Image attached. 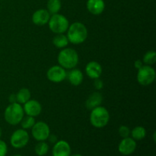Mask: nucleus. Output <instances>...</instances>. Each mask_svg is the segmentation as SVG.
Here are the masks:
<instances>
[{
    "mask_svg": "<svg viewBox=\"0 0 156 156\" xmlns=\"http://www.w3.org/2000/svg\"><path fill=\"white\" fill-rule=\"evenodd\" d=\"M2 128L1 126H0V138H1L2 136Z\"/></svg>",
    "mask_w": 156,
    "mask_h": 156,
    "instance_id": "nucleus-32",
    "label": "nucleus"
},
{
    "mask_svg": "<svg viewBox=\"0 0 156 156\" xmlns=\"http://www.w3.org/2000/svg\"><path fill=\"white\" fill-rule=\"evenodd\" d=\"M94 84H93V85H94V88H95L96 90H101L102 88H104V82L103 81L101 80V79H100L99 78H98V79H94Z\"/></svg>",
    "mask_w": 156,
    "mask_h": 156,
    "instance_id": "nucleus-27",
    "label": "nucleus"
},
{
    "mask_svg": "<svg viewBox=\"0 0 156 156\" xmlns=\"http://www.w3.org/2000/svg\"><path fill=\"white\" fill-rule=\"evenodd\" d=\"M67 73L60 66H53L47 72V78L49 81L54 83L62 82L66 79Z\"/></svg>",
    "mask_w": 156,
    "mask_h": 156,
    "instance_id": "nucleus-9",
    "label": "nucleus"
},
{
    "mask_svg": "<svg viewBox=\"0 0 156 156\" xmlns=\"http://www.w3.org/2000/svg\"><path fill=\"white\" fill-rule=\"evenodd\" d=\"M50 134L49 125L44 121H39L34 123L31 128V135L35 140L38 142L46 141Z\"/></svg>",
    "mask_w": 156,
    "mask_h": 156,
    "instance_id": "nucleus-8",
    "label": "nucleus"
},
{
    "mask_svg": "<svg viewBox=\"0 0 156 156\" xmlns=\"http://www.w3.org/2000/svg\"><path fill=\"white\" fill-rule=\"evenodd\" d=\"M70 156H83V155H81V154H74V155H72Z\"/></svg>",
    "mask_w": 156,
    "mask_h": 156,
    "instance_id": "nucleus-31",
    "label": "nucleus"
},
{
    "mask_svg": "<svg viewBox=\"0 0 156 156\" xmlns=\"http://www.w3.org/2000/svg\"><path fill=\"white\" fill-rule=\"evenodd\" d=\"M24 117L23 107L21 104L15 102L10 103L4 111V119L9 124L15 126L21 123Z\"/></svg>",
    "mask_w": 156,
    "mask_h": 156,
    "instance_id": "nucleus-3",
    "label": "nucleus"
},
{
    "mask_svg": "<svg viewBox=\"0 0 156 156\" xmlns=\"http://www.w3.org/2000/svg\"><path fill=\"white\" fill-rule=\"evenodd\" d=\"M136 142L132 137L123 138L118 146V151L123 155H130L136 149Z\"/></svg>",
    "mask_w": 156,
    "mask_h": 156,
    "instance_id": "nucleus-10",
    "label": "nucleus"
},
{
    "mask_svg": "<svg viewBox=\"0 0 156 156\" xmlns=\"http://www.w3.org/2000/svg\"><path fill=\"white\" fill-rule=\"evenodd\" d=\"M90 123L94 127L101 129L108 125L110 120L109 111L103 106H98L91 111Z\"/></svg>",
    "mask_w": 156,
    "mask_h": 156,
    "instance_id": "nucleus-4",
    "label": "nucleus"
},
{
    "mask_svg": "<svg viewBox=\"0 0 156 156\" xmlns=\"http://www.w3.org/2000/svg\"><path fill=\"white\" fill-rule=\"evenodd\" d=\"M13 156H22V155H13Z\"/></svg>",
    "mask_w": 156,
    "mask_h": 156,
    "instance_id": "nucleus-33",
    "label": "nucleus"
},
{
    "mask_svg": "<svg viewBox=\"0 0 156 156\" xmlns=\"http://www.w3.org/2000/svg\"><path fill=\"white\" fill-rule=\"evenodd\" d=\"M102 101H103L102 94L98 91H94L88 98L85 102V106L87 109L91 111L94 108L100 106Z\"/></svg>",
    "mask_w": 156,
    "mask_h": 156,
    "instance_id": "nucleus-17",
    "label": "nucleus"
},
{
    "mask_svg": "<svg viewBox=\"0 0 156 156\" xmlns=\"http://www.w3.org/2000/svg\"><path fill=\"white\" fill-rule=\"evenodd\" d=\"M47 11L50 15L59 13L62 7V3L60 0H48L47 2Z\"/></svg>",
    "mask_w": 156,
    "mask_h": 156,
    "instance_id": "nucleus-21",
    "label": "nucleus"
},
{
    "mask_svg": "<svg viewBox=\"0 0 156 156\" xmlns=\"http://www.w3.org/2000/svg\"><path fill=\"white\" fill-rule=\"evenodd\" d=\"M130 129L127 126H120V128L118 129V133L119 135L122 137V138H126V137H129L130 135Z\"/></svg>",
    "mask_w": 156,
    "mask_h": 156,
    "instance_id": "nucleus-25",
    "label": "nucleus"
},
{
    "mask_svg": "<svg viewBox=\"0 0 156 156\" xmlns=\"http://www.w3.org/2000/svg\"><path fill=\"white\" fill-rule=\"evenodd\" d=\"M143 62L145 65L152 66L156 62V52L155 50H149L143 56Z\"/></svg>",
    "mask_w": 156,
    "mask_h": 156,
    "instance_id": "nucleus-23",
    "label": "nucleus"
},
{
    "mask_svg": "<svg viewBox=\"0 0 156 156\" xmlns=\"http://www.w3.org/2000/svg\"><path fill=\"white\" fill-rule=\"evenodd\" d=\"M66 79L70 84L74 86H79L83 82V73L79 69H72L66 75Z\"/></svg>",
    "mask_w": 156,
    "mask_h": 156,
    "instance_id": "nucleus-16",
    "label": "nucleus"
},
{
    "mask_svg": "<svg viewBox=\"0 0 156 156\" xmlns=\"http://www.w3.org/2000/svg\"><path fill=\"white\" fill-rule=\"evenodd\" d=\"M8 152V146L5 142L0 140V156H6Z\"/></svg>",
    "mask_w": 156,
    "mask_h": 156,
    "instance_id": "nucleus-26",
    "label": "nucleus"
},
{
    "mask_svg": "<svg viewBox=\"0 0 156 156\" xmlns=\"http://www.w3.org/2000/svg\"><path fill=\"white\" fill-rule=\"evenodd\" d=\"M69 41L68 37L64 34H58L53 38V44L58 49H63L68 46Z\"/></svg>",
    "mask_w": 156,
    "mask_h": 156,
    "instance_id": "nucleus-18",
    "label": "nucleus"
},
{
    "mask_svg": "<svg viewBox=\"0 0 156 156\" xmlns=\"http://www.w3.org/2000/svg\"><path fill=\"white\" fill-rule=\"evenodd\" d=\"M143 65H144V63H143V60H140V59H136V60L135 61V62H134V66H135V68L137 70L140 69Z\"/></svg>",
    "mask_w": 156,
    "mask_h": 156,
    "instance_id": "nucleus-28",
    "label": "nucleus"
},
{
    "mask_svg": "<svg viewBox=\"0 0 156 156\" xmlns=\"http://www.w3.org/2000/svg\"><path fill=\"white\" fill-rule=\"evenodd\" d=\"M48 26L50 30L56 34H64L68 30L69 21L63 15L59 13L54 14L50 16L48 21Z\"/></svg>",
    "mask_w": 156,
    "mask_h": 156,
    "instance_id": "nucleus-5",
    "label": "nucleus"
},
{
    "mask_svg": "<svg viewBox=\"0 0 156 156\" xmlns=\"http://www.w3.org/2000/svg\"><path fill=\"white\" fill-rule=\"evenodd\" d=\"M131 137L136 141L143 140L146 136V130L143 126H138L134 127L130 132Z\"/></svg>",
    "mask_w": 156,
    "mask_h": 156,
    "instance_id": "nucleus-20",
    "label": "nucleus"
},
{
    "mask_svg": "<svg viewBox=\"0 0 156 156\" xmlns=\"http://www.w3.org/2000/svg\"><path fill=\"white\" fill-rule=\"evenodd\" d=\"M35 122V117H30V116H27L25 117H23V119L21 121V125L22 129H31L32 126L34 125Z\"/></svg>",
    "mask_w": 156,
    "mask_h": 156,
    "instance_id": "nucleus-24",
    "label": "nucleus"
},
{
    "mask_svg": "<svg viewBox=\"0 0 156 156\" xmlns=\"http://www.w3.org/2000/svg\"><path fill=\"white\" fill-rule=\"evenodd\" d=\"M47 140L50 141V143H53V144H55V143L58 141L57 137H56V136L54 135V134H50V136H49V137Z\"/></svg>",
    "mask_w": 156,
    "mask_h": 156,
    "instance_id": "nucleus-29",
    "label": "nucleus"
},
{
    "mask_svg": "<svg viewBox=\"0 0 156 156\" xmlns=\"http://www.w3.org/2000/svg\"><path fill=\"white\" fill-rule=\"evenodd\" d=\"M50 14L47 9H38L35 11L31 17L32 22L37 26H44L48 24L50 18Z\"/></svg>",
    "mask_w": 156,
    "mask_h": 156,
    "instance_id": "nucleus-13",
    "label": "nucleus"
},
{
    "mask_svg": "<svg viewBox=\"0 0 156 156\" xmlns=\"http://www.w3.org/2000/svg\"><path fill=\"white\" fill-rule=\"evenodd\" d=\"M86 7L88 12L94 15H101L105 9L104 0H88Z\"/></svg>",
    "mask_w": 156,
    "mask_h": 156,
    "instance_id": "nucleus-15",
    "label": "nucleus"
},
{
    "mask_svg": "<svg viewBox=\"0 0 156 156\" xmlns=\"http://www.w3.org/2000/svg\"><path fill=\"white\" fill-rule=\"evenodd\" d=\"M85 73L91 79L100 78L102 74L101 65L96 61H91L88 62L85 66Z\"/></svg>",
    "mask_w": 156,
    "mask_h": 156,
    "instance_id": "nucleus-14",
    "label": "nucleus"
},
{
    "mask_svg": "<svg viewBox=\"0 0 156 156\" xmlns=\"http://www.w3.org/2000/svg\"><path fill=\"white\" fill-rule=\"evenodd\" d=\"M23 110H24V114L27 116L36 117L41 114L42 111V106L38 101L30 99L24 104Z\"/></svg>",
    "mask_w": 156,
    "mask_h": 156,
    "instance_id": "nucleus-11",
    "label": "nucleus"
},
{
    "mask_svg": "<svg viewBox=\"0 0 156 156\" xmlns=\"http://www.w3.org/2000/svg\"><path fill=\"white\" fill-rule=\"evenodd\" d=\"M156 73L155 69L151 66L143 65L137 73V82L143 86H148L155 80Z\"/></svg>",
    "mask_w": 156,
    "mask_h": 156,
    "instance_id": "nucleus-6",
    "label": "nucleus"
},
{
    "mask_svg": "<svg viewBox=\"0 0 156 156\" xmlns=\"http://www.w3.org/2000/svg\"><path fill=\"white\" fill-rule=\"evenodd\" d=\"M9 101L10 103H15V102H17L16 94H11V95L9 97Z\"/></svg>",
    "mask_w": 156,
    "mask_h": 156,
    "instance_id": "nucleus-30",
    "label": "nucleus"
},
{
    "mask_svg": "<svg viewBox=\"0 0 156 156\" xmlns=\"http://www.w3.org/2000/svg\"><path fill=\"white\" fill-rule=\"evenodd\" d=\"M79 54L77 51L73 48L62 49L57 56L59 65L65 69H72L76 68L79 63Z\"/></svg>",
    "mask_w": 156,
    "mask_h": 156,
    "instance_id": "nucleus-2",
    "label": "nucleus"
},
{
    "mask_svg": "<svg viewBox=\"0 0 156 156\" xmlns=\"http://www.w3.org/2000/svg\"><path fill=\"white\" fill-rule=\"evenodd\" d=\"M30 136L26 129H18L14 131L10 137L11 146L15 149H22L28 143Z\"/></svg>",
    "mask_w": 156,
    "mask_h": 156,
    "instance_id": "nucleus-7",
    "label": "nucleus"
},
{
    "mask_svg": "<svg viewBox=\"0 0 156 156\" xmlns=\"http://www.w3.org/2000/svg\"><path fill=\"white\" fill-rule=\"evenodd\" d=\"M49 151V145L45 141L38 142L34 147V152L38 156H44Z\"/></svg>",
    "mask_w": 156,
    "mask_h": 156,
    "instance_id": "nucleus-22",
    "label": "nucleus"
},
{
    "mask_svg": "<svg viewBox=\"0 0 156 156\" xmlns=\"http://www.w3.org/2000/svg\"><path fill=\"white\" fill-rule=\"evenodd\" d=\"M88 29L85 24L82 22H73L69 24L67 30V37L71 44L78 45L86 41L88 37Z\"/></svg>",
    "mask_w": 156,
    "mask_h": 156,
    "instance_id": "nucleus-1",
    "label": "nucleus"
},
{
    "mask_svg": "<svg viewBox=\"0 0 156 156\" xmlns=\"http://www.w3.org/2000/svg\"><path fill=\"white\" fill-rule=\"evenodd\" d=\"M31 97V94L28 88H22L18 91L16 94L17 102L21 105H24V103L29 101Z\"/></svg>",
    "mask_w": 156,
    "mask_h": 156,
    "instance_id": "nucleus-19",
    "label": "nucleus"
},
{
    "mask_svg": "<svg viewBox=\"0 0 156 156\" xmlns=\"http://www.w3.org/2000/svg\"><path fill=\"white\" fill-rule=\"evenodd\" d=\"M71 146L65 140H58L53 145L52 155L53 156H70L71 155Z\"/></svg>",
    "mask_w": 156,
    "mask_h": 156,
    "instance_id": "nucleus-12",
    "label": "nucleus"
}]
</instances>
